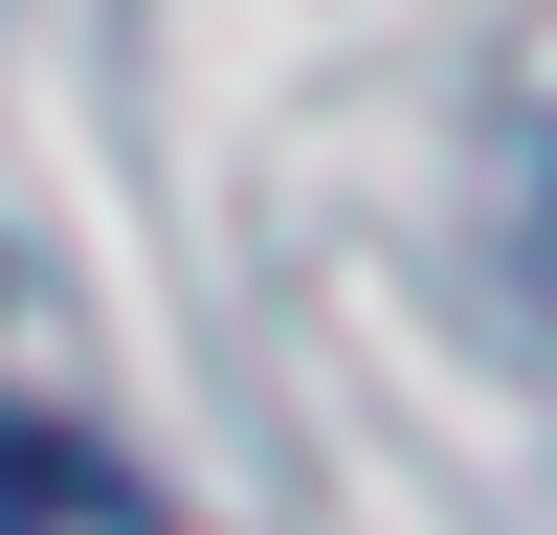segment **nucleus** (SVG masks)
I'll return each instance as SVG.
<instances>
[{"mask_svg": "<svg viewBox=\"0 0 557 535\" xmlns=\"http://www.w3.org/2000/svg\"><path fill=\"white\" fill-rule=\"evenodd\" d=\"M45 513H89V446H45V424H0V535H45Z\"/></svg>", "mask_w": 557, "mask_h": 535, "instance_id": "nucleus-1", "label": "nucleus"}]
</instances>
